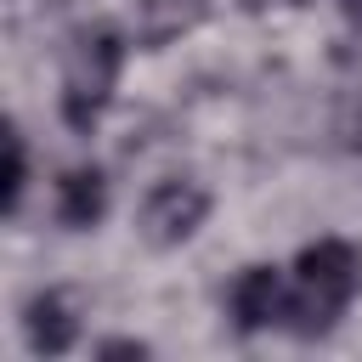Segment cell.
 Instances as JSON below:
<instances>
[{"label":"cell","instance_id":"obj_1","mask_svg":"<svg viewBox=\"0 0 362 362\" xmlns=\"http://www.w3.org/2000/svg\"><path fill=\"white\" fill-rule=\"evenodd\" d=\"M356 294H362V243L317 238L288 266V317H283V328L305 345L328 339L345 322V311L356 305Z\"/></svg>","mask_w":362,"mask_h":362},{"label":"cell","instance_id":"obj_2","mask_svg":"<svg viewBox=\"0 0 362 362\" xmlns=\"http://www.w3.org/2000/svg\"><path fill=\"white\" fill-rule=\"evenodd\" d=\"M124 57H130V40L113 28V23H90L68 40L62 51V79H57V113L74 136H90L113 96H119V74H124Z\"/></svg>","mask_w":362,"mask_h":362},{"label":"cell","instance_id":"obj_3","mask_svg":"<svg viewBox=\"0 0 362 362\" xmlns=\"http://www.w3.org/2000/svg\"><path fill=\"white\" fill-rule=\"evenodd\" d=\"M209 209H215V192L198 181V175H164L141 192L136 204V232L147 249L170 255L181 243H192L204 226H209Z\"/></svg>","mask_w":362,"mask_h":362},{"label":"cell","instance_id":"obj_4","mask_svg":"<svg viewBox=\"0 0 362 362\" xmlns=\"http://www.w3.org/2000/svg\"><path fill=\"white\" fill-rule=\"evenodd\" d=\"M226 317H232V328L243 339H255L266 328H283V317H288V272L266 266V260L243 266L232 277V288H226Z\"/></svg>","mask_w":362,"mask_h":362},{"label":"cell","instance_id":"obj_5","mask_svg":"<svg viewBox=\"0 0 362 362\" xmlns=\"http://www.w3.org/2000/svg\"><path fill=\"white\" fill-rule=\"evenodd\" d=\"M17 328H23V351L28 356H68L79 345V305L68 288H34L17 311Z\"/></svg>","mask_w":362,"mask_h":362},{"label":"cell","instance_id":"obj_6","mask_svg":"<svg viewBox=\"0 0 362 362\" xmlns=\"http://www.w3.org/2000/svg\"><path fill=\"white\" fill-rule=\"evenodd\" d=\"M107 204H113V187H107V170L102 164H68L57 175L51 215H57L62 232H96L107 221Z\"/></svg>","mask_w":362,"mask_h":362},{"label":"cell","instance_id":"obj_7","mask_svg":"<svg viewBox=\"0 0 362 362\" xmlns=\"http://www.w3.org/2000/svg\"><path fill=\"white\" fill-rule=\"evenodd\" d=\"M209 17V0H136V45L158 51L181 34H192Z\"/></svg>","mask_w":362,"mask_h":362},{"label":"cell","instance_id":"obj_8","mask_svg":"<svg viewBox=\"0 0 362 362\" xmlns=\"http://www.w3.org/2000/svg\"><path fill=\"white\" fill-rule=\"evenodd\" d=\"M23 198H28V136L11 119L6 124V215H17Z\"/></svg>","mask_w":362,"mask_h":362},{"label":"cell","instance_id":"obj_9","mask_svg":"<svg viewBox=\"0 0 362 362\" xmlns=\"http://www.w3.org/2000/svg\"><path fill=\"white\" fill-rule=\"evenodd\" d=\"M90 356H102V362H113V356H153V345L136 339V334H119V339H96Z\"/></svg>","mask_w":362,"mask_h":362},{"label":"cell","instance_id":"obj_10","mask_svg":"<svg viewBox=\"0 0 362 362\" xmlns=\"http://www.w3.org/2000/svg\"><path fill=\"white\" fill-rule=\"evenodd\" d=\"M238 6H243V11H260V17H266V11H300L305 0H238Z\"/></svg>","mask_w":362,"mask_h":362},{"label":"cell","instance_id":"obj_11","mask_svg":"<svg viewBox=\"0 0 362 362\" xmlns=\"http://www.w3.org/2000/svg\"><path fill=\"white\" fill-rule=\"evenodd\" d=\"M334 6H339V17H345L351 28H362V0H334Z\"/></svg>","mask_w":362,"mask_h":362}]
</instances>
